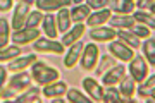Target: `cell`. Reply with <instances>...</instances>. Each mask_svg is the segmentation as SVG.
Masks as SVG:
<instances>
[{"mask_svg": "<svg viewBox=\"0 0 155 103\" xmlns=\"http://www.w3.org/2000/svg\"><path fill=\"white\" fill-rule=\"evenodd\" d=\"M31 74L35 77V82H38L40 86H47L50 82L59 81V71L47 65L45 62H40V60H36L31 65Z\"/></svg>", "mask_w": 155, "mask_h": 103, "instance_id": "1", "label": "cell"}, {"mask_svg": "<svg viewBox=\"0 0 155 103\" xmlns=\"http://www.w3.org/2000/svg\"><path fill=\"white\" fill-rule=\"evenodd\" d=\"M127 71H129V76L140 84V82H143L148 77V62H147V59L143 55H134L133 60L129 62Z\"/></svg>", "mask_w": 155, "mask_h": 103, "instance_id": "2", "label": "cell"}, {"mask_svg": "<svg viewBox=\"0 0 155 103\" xmlns=\"http://www.w3.org/2000/svg\"><path fill=\"white\" fill-rule=\"evenodd\" d=\"M33 48L36 52H43V53H54V55L64 53V43L62 41H57V40L52 38H41V36L36 41H33Z\"/></svg>", "mask_w": 155, "mask_h": 103, "instance_id": "3", "label": "cell"}, {"mask_svg": "<svg viewBox=\"0 0 155 103\" xmlns=\"http://www.w3.org/2000/svg\"><path fill=\"white\" fill-rule=\"evenodd\" d=\"M100 59V50L95 43H88L84 45L83 55H81V67L84 71H93Z\"/></svg>", "mask_w": 155, "mask_h": 103, "instance_id": "4", "label": "cell"}, {"mask_svg": "<svg viewBox=\"0 0 155 103\" xmlns=\"http://www.w3.org/2000/svg\"><path fill=\"white\" fill-rule=\"evenodd\" d=\"M109 52L114 55V59H119L121 62H131L134 57V52L133 48L126 45L124 41H110L109 43Z\"/></svg>", "mask_w": 155, "mask_h": 103, "instance_id": "5", "label": "cell"}, {"mask_svg": "<svg viewBox=\"0 0 155 103\" xmlns=\"http://www.w3.org/2000/svg\"><path fill=\"white\" fill-rule=\"evenodd\" d=\"M126 77V67L122 64H117L114 67H110L109 71L102 76V84L104 86H116Z\"/></svg>", "mask_w": 155, "mask_h": 103, "instance_id": "6", "label": "cell"}, {"mask_svg": "<svg viewBox=\"0 0 155 103\" xmlns=\"http://www.w3.org/2000/svg\"><path fill=\"white\" fill-rule=\"evenodd\" d=\"M29 7L31 5L24 4V2H17L16 9H14V14H12V27H14V31L22 29V27L26 26L28 16H29V12H31Z\"/></svg>", "mask_w": 155, "mask_h": 103, "instance_id": "7", "label": "cell"}, {"mask_svg": "<svg viewBox=\"0 0 155 103\" xmlns=\"http://www.w3.org/2000/svg\"><path fill=\"white\" fill-rule=\"evenodd\" d=\"M33 81H35L33 74H29L26 71H21V72H14V76L9 81V86L19 93V91H26L28 88H31V82Z\"/></svg>", "mask_w": 155, "mask_h": 103, "instance_id": "8", "label": "cell"}, {"mask_svg": "<svg viewBox=\"0 0 155 103\" xmlns=\"http://www.w3.org/2000/svg\"><path fill=\"white\" fill-rule=\"evenodd\" d=\"M40 38V31L36 27H22L14 31V34L11 36V40L14 41V45H28L31 41H36Z\"/></svg>", "mask_w": 155, "mask_h": 103, "instance_id": "9", "label": "cell"}, {"mask_svg": "<svg viewBox=\"0 0 155 103\" xmlns=\"http://www.w3.org/2000/svg\"><path fill=\"white\" fill-rule=\"evenodd\" d=\"M83 88L93 101H104V84L98 82L95 77H84Z\"/></svg>", "mask_w": 155, "mask_h": 103, "instance_id": "10", "label": "cell"}, {"mask_svg": "<svg viewBox=\"0 0 155 103\" xmlns=\"http://www.w3.org/2000/svg\"><path fill=\"white\" fill-rule=\"evenodd\" d=\"M72 4V0H36V9L41 12H57L64 9V7H69Z\"/></svg>", "mask_w": 155, "mask_h": 103, "instance_id": "11", "label": "cell"}, {"mask_svg": "<svg viewBox=\"0 0 155 103\" xmlns=\"http://www.w3.org/2000/svg\"><path fill=\"white\" fill-rule=\"evenodd\" d=\"M83 50H84V45L81 43V41H76L74 45L69 47V52L64 55V65H66L67 69H72V67L78 64V60H81Z\"/></svg>", "mask_w": 155, "mask_h": 103, "instance_id": "12", "label": "cell"}, {"mask_svg": "<svg viewBox=\"0 0 155 103\" xmlns=\"http://www.w3.org/2000/svg\"><path fill=\"white\" fill-rule=\"evenodd\" d=\"M117 36V29L114 27H91L90 29V38L93 40V41H100V43H104V41H112V40Z\"/></svg>", "mask_w": 155, "mask_h": 103, "instance_id": "13", "label": "cell"}, {"mask_svg": "<svg viewBox=\"0 0 155 103\" xmlns=\"http://www.w3.org/2000/svg\"><path fill=\"white\" fill-rule=\"evenodd\" d=\"M110 27H119V29H131L136 24V19L129 14H112L109 19Z\"/></svg>", "mask_w": 155, "mask_h": 103, "instance_id": "14", "label": "cell"}, {"mask_svg": "<svg viewBox=\"0 0 155 103\" xmlns=\"http://www.w3.org/2000/svg\"><path fill=\"white\" fill-rule=\"evenodd\" d=\"M84 31H86V26H84L83 22H78L74 27H71L67 33H64V36H62L61 41L64 43V47H71L76 41H79V38L84 34Z\"/></svg>", "mask_w": 155, "mask_h": 103, "instance_id": "15", "label": "cell"}, {"mask_svg": "<svg viewBox=\"0 0 155 103\" xmlns=\"http://www.w3.org/2000/svg\"><path fill=\"white\" fill-rule=\"evenodd\" d=\"M36 55H26V57H17V59L11 60L9 62V65H7V69L12 72H21V71H26V69H29L31 65L36 62Z\"/></svg>", "mask_w": 155, "mask_h": 103, "instance_id": "16", "label": "cell"}, {"mask_svg": "<svg viewBox=\"0 0 155 103\" xmlns=\"http://www.w3.org/2000/svg\"><path fill=\"white\" fill-rule=\"evenodd\" d=\"M112 12L109 9H100V11H95L90 14V17L86 19V24L90 27H98V26H104L105 22H109Z\"/></svg>", "mask_w": 155, "mask_h": 103, "instance_id": "17", "label": "cell"}, {"mask_svg": "<svg viewBox=\"0 0 155 103\" xmlns=\"http://www.w3.org/2000/svg\"><path fill=\"white\" fill-rule=\"evenodd\" d=\"M67 93V84L62 81H54L50 82V84H47V86H43V96L45 98H59V96H64Z\"/></svg>", "mask_w": 155, "mask_h": 103, "instance_id": "18", "label": "cell"}, {"mask_svg": "<svg viewBox=\"0 0 155 103\" xmlns=\"http://www.w3.org/2000/svg\"><path fill=\"white\" fill-rule=\"evenodd\" d=\"M119 91H121L122 98H124V103L127 101H133V95L136 91V81H134L133 77H124L121 82H119Z\"/></svg>", "mask_w": 155, "mask_h": 103, "instance_id": "19", "label": "cell"}, {"mask_svg": "<svg viewBox=\"0 0 155 103\" xmlns=\"http://www.w3.org/2000/svg\"><path fill=\"white\" fill-rule=\"evenodd\" d=\"M57 27L61 33H67L72 26V17H71V11H67V7L57 11Z\"/></svg>", "mask_w": 155, "mask_h": 103, "instance_id": "20", "label": "cell"}, {"mask_svg": "<svg viewBox=\"0 0 155 103\" xmlns=\"http://www.w3.org/2000/svg\"><path fill=\"white\" fill-rule=\"evenodd\" d=\"M41 26H43V33L47 38H52L55 40L57 34H59V27H57V17L52 16V14H47L41 22Z\"/></svg>", "mask_w": 155, "mask_h": 103, "instance_id": "21", "label": "cell"}, {"mask_svg": "<svg viewBox=\"0 0 155 103\" xmlns=\"http://www.w3.org/2000/svg\"><path fill=\"white\" fill-rule=\"evenodd\" d=\"M117 38L124 41L126 45H129L131 48H140L141 47V40L131 29H117Z\"/></svg>", "mask_w": 155, "mask_h": 103, "instance_id": "22", "label": "cell"}, {"mask_svg": "<svg viewBox=\"0 0 155 103\" xmlns=\"http://www.w3.org/2000/svg\"><path fill=\"white\" fill-rule=\"evenodd\" d=\"M14 101L16 103H31V101L38 103V101H41V100H40V88H36V86L28 88L22 95L14 98Z\"/></svg>", "mask_w": 155, "mask_h": 103, "instance_id": "23", "label": "cell"}, {"mask_svg": "<svg viewBox=\"0 0 155 103\" xmlns=\"http://www.w3.org/2000/svg\"><path fill=\"white\" fill-rule=\"evenodd\" d=\"M110 4L116 14H133L136 7L134 0H110Z\"/></svg>", "mask_w": 155, "mask_h": 103, "instance_id": "24", "label": "cell"}, {"mask_svg": "<svg viewBox=\"0 0 155 103\" xmlns=\"http://www.w3.org/2000/svg\"><path fill=\"white\" fill-rule=\"evenodd\" d=\"M90 14H91V9H90V5H86V4H79V5H76L74 9L71 11V17H72V22H83L86 21L90 17Z\"/></svg>", "mask_w": 155, "mask_h": 103, "instance_id": "25", "label": "cell"}, {"mask_svg": "<svg viewBox=\"0 0 155 103\" xmlns=\"http://www.w3.org/2000/svg\"><path fill=\"white\" fill-rule=\"evenodd\" d=\"M141 48H143V57L147 59L148 65L155 67V40L147 38V41H143V45H141Z\"/></svg>", "mask_w": 155, "mask_h": 103, "instance_id": "26", "label": "cell"}, {"mask_svg": "<svg viewBox=\"0 0 155 103\" xmlns=\"http://www.w3.org/2000/svg\"><path fill=\"white\" fill-rule=\"evenodd\" d=\"M9 29H11V26H9V22L5 21L4 14H2V17H0V50L7 48V47H9V41H12L11 34H9Z\"/></svg>", "mask_w": 155, "mask_h": 103, "instance_id": "27", "label": "cell"}, {"mask_svg": "<svg viewBox=\"0 0 155 103\" xmlns=\"http://www.w3.org/2000/svg\"><path fill=\"white\" fill-rule=\"evenodd\" d=\"M133 17L136 19L138 24H143V26L150 27V29H155V16H152L150 12H147V11H136L133 14Z\"/></svg>", "mask_w": 155, "mask_h": 103, "instance_id": "28", "label": "cell"}, {"mask_svg": "<svg viewBox=\"0 0 155 103\" xmlns=\"http://www.w3.org/2000/svg\"><path fill=\"white\" fill-rule=\"evenodd\" d=\"M21 55V48H19V45H9L7 48L0 50V62L4 64V62H11V60L17 59Z\"/></svg>", "mask_w": 155, "mask_h": 103, "instance_id": "29", "label": "cell"}, {"mask_svg": "<svg viewBox=\"0 0 155 103\" xmlns=\"http://www.w3.org/2000/svg\"><path fill=\"white\" fill-rule=\"evenodd\" d=\"M104 101L105 103H121V101H124V98H122L121 91L116 86H105V89H104Z\"/></svg>", "mask_w": 155, "mask_h": 103, "instance_id": "30", "label": "cell"}, {"mask_svg": "<svg viewBox=\"0 0 155 103\" xmlns=\"http://www.w3.org/2000/svg\"><path fill=\"white\" fill-rule=\"evenodd\" d=\"M66 96H67V101H71V103H90V101H93L91 98L83 95L79 89H67Z\"/></svg>", "mask_w": 155, "mask_h": 103, "instance_id": "31", "label": "cell"}, {"mask_svg": "<svg viewBox=\"0 0 155 103\" xmlns=\"http://www.w3.org/2000/svg\"><path fill=\"white\" fill-rule=\"evenodd\" d=\"M43 19H45V16H43V12L41 11H31L29 12V16H28V21H26V26L24 27H38L41 22H43Z\"/></svg>", "mask_w": 155, "mask_h": 103, "instance_id": "32", "label": "cell"}, {"mask_svg": "<svg viewBox=\"0 0 155 103\" xmlns=\"http://www.w3.org/2000/svg\"><path fill=\"white\" fill-rule=\"evenodd\" d=\"M114 60L110 59V57H109V55H105V57H102V64L98 65V67H95V72H97V74H105L107 71H109V69H110V67H114Z\"/></svg>", "mask_w": 155, "mask_h": 103, "instance_id": "33", "label": "cell"}, {"mask_svg": "<svg viewBox=\"0 0 155 103\" xmlns=\"http://www.w3.org/2000/svg\"><path fill=\"white\" fill-rule=\"evenodd\" d=\"M131 31H133L140 40H147V38H150V31H152V29L147 27V26H143V24H138V22H136V24L131 27Z\"/></svg>", "mask_w": 155, "mask_h": 103, "instance_id": "34", "label": "cell"}, {"mask_svg": "<svg viewBox=\"0 0 155 103\" xmlns=\"http://www.w3.org/2000/svg\"><path fill=\"white\" fill-rule=\"evenodd\" d=\"M109 4H110V0H86V5H90V9H95V11L107 9Z\"/></svg>", "mask_w": 155, "mask_h": 103, "instance_id": "35", "label": "cell"}, {"mask_svg": "<svg viewBox=\"0 0 155 103\" xmlns=\"http://www.w3.org/2000/svg\"><path fill=\"white\" fill-rule=\"evenodd\" d=\"M153 4H155V0H136L138 11H147V9H150Z\"/></svg>", "mask_w": 155, "mask_h": 103, "instance_id": "36", "label": "cell"}, {"mask_svg": "<svg viewBox=\"0 0 155 103\" xmlns=\"http://www.w3.org/2000/svg\"><path fill=\"white\" fill-rule=\"evenodd\" d=\"M14 91H16V89H12L11 86L9 88H2V101H9V100L14 96Z\"/></svg>", "mask_w": 155, "mask_h": 103, "instance_id": "37", "label": "cell"}, {"mask_svg": "<svg viewBox=\"0 0 155 103\" xmlns=\"http://www.w3.org/2000/svg\"><path fill=\"white\" fill-rule=\"evenodd\" d=\"M12 2H14V0H0V12L4 14V12L11 11L12 9Z\"/></svg>", "mask_w": 155, "mask_h": 103, "instance_id": "38", "label": "cell"}, {"mask_svg": "<svg viewBox=\"0 0 155 103\" xmlns=\"http://www.w3.org/2000/svg\"><path fill=\"white\" fill-rule=\"evenodd\" d=\"M7 67H4V64H2V67H0V81H2V88H5V81H7Z\"/></svg>", "mask_w": 155, "mask_h": 103, "instance_id": "39", "label": "cell"}, {"mask_svg": "<svg viewBox=\"0 0 155 103\" xmlns=\"http://www.w3.org/2000/svg\"><path fill=\"white\" fill-rule=\"evenodd\" d=\"M141 84H145L147 88H155V74H153V76H150V77H147Z\"/></svg>", "mask_w": 155, "mask_h": 103, "instance_id": "40", "label": "cell"}, {"mask_svg": "<svg viewBox=\"0 0 155 103\" xmlns=\"http://www.w3.org/2000/svg\"><path fill=\"white\" fill-rule=\"evenodd\" d=\"M17 2H24V4H28V5H33V4H36V0H17Z\"/></svg>", "mask_w": 155, "mask_h": 103, "instance_id": "41", "label": "cell"}, {"mask_svg": "<svg viewBox=\"0 0 155 103\" xmlns=\"http://www.w3.org/2000/svg\"><path fill=\"white\" fill-rule=\"evenodd\" d=\"M150 101H155V88H152L150 91Z\"/></svg>", "mask_w": 155, "mask_h": 103, "instance_id": "42", "label": "cell"}, {"mask_svg": "<svg viewBox=\"0 0 155 103\" xmlns=\"http://www.w3.org/2000/svg\"><path fill=\"white\" fill-rule=\"evenodd\" d=\"M148 11H150V14H152V16H155V4H153L152 7H150Z\"/></svg>", "mask_w": 155, "mask_h": 103, "instance_id": "43", "label": "cell"}, {"mask_svg": "<svg viewBox=\"0 0 155 103\" xmlns=\"http://www.w3.org/2000/svg\"><path fill=\"white\" fill-rule=\"evenodd\" d=\"M83 2H86V0H72V4H76V5H79V4H83Z\"/></svg>", "mask_w": 155, "mask_h": 103, "instance_id": "44", "label": "cell"}, {"mask_svg": "<svg viewBox=\"0 0 155 103\" xmlns=\"http://www.w3.org/2000/svg\"><path fill=\"white\" fill-rule=\"evenodd\" d=\"M134 2H136V0H134Z\"/></svg>", "mask_w": 155, "mask_h": 103, "instance_id": "45", "label": "cell"}]
</instances>
